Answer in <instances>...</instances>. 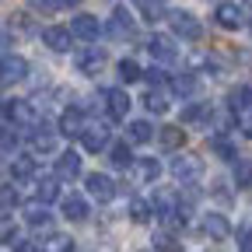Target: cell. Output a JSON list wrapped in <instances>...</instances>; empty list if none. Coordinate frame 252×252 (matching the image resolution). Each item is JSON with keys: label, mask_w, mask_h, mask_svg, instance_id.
I'll return each mask as SVG.
<instances>
[{"label": "cell", "mask_w": 252, "mask_h": 252, "mask_svg": "<svg viewBox=\"0 0 252 252\" xmlns=\"http://www.w3.org/2000/svg\"><path fill=\"white\" fill-rule=\"evenodd\" d=\"M172 175L182 182V186H193V182H200V175H203V161L196 154H179V158H172Z\"/></svg>", "instance_id": "cell-1"}, {"label": "cell", "mask_w": 252, "mask_h": 252, "mask_svg": "<svg viewBox=\"0 0 252 252\" xmlns=\"http://www.w3.org/2000/svg\"><path fill=\"white\" fill-rule=\"evenodd\" d=\"M168 18V25H172V32L179 39H189V42H196L200 35H203V28H200V18L196 14H189V11H172V14H165Z\"/></svg>", "instance_id": "cell-2"}, {"label": "cell", "mask_w": 252, "mask_h": 252, "mask_svg": "<svg viewBox=\"0 0 252 252\" xmlns=\"http://www.w3.org/2000/svg\"><path fill=\"white\" fill-rule=\"evenodd\" d=\"M25 74H28V60H25V56H14V53L0 56V88L21 84V81H25Z\"/></svg>", "instance_id": "cell-3"}, {"label": "cell", "mask_w": 252, "mask_h": 252, "mask_svg": "<svg viewBox=\"0 0 252 252\" xmlns=\"http://www.w3.org/2000/svg\"><path fill=\"white\" fill-rule=\"evenodd\" d=\"M74 67H77L81 74H88V77L98 74V70L105 67V49H102V46H84V49L74 56Z\"/></svg>", "instance_id": "cell-4"}, {"label": "cell", "mask_w": 252, "mask_h": 252, "mask_svg": "<svg viewBox=\"0 0 252 252\" xmlns=\"http://www.w3.org/2000/svg\"><path fill=\"white\" fill-rule=\"evenodd\" d=\"M105 32H109L112 39H133L137 21H133V14L126 11V7H116V11H112V18H109V25H105Z\"/></svg>", "instance_id": "cell-5"}, {"label": "cell", "mask_w": 252, "mask_h": 252, "mask_svg": "<svg viewBox=\"0 0 252 252\" xmlns=\"http://www.w3.org/2000/svg\"><path fill=\"white\" fill-rule=\"evenodd\" d=\"M109 137H112V130L105 123H88L84 126V133H81V144H84V151H105L109 147Z\"/></svg>", "instance_id": "cell-6"}, {"label": "cell", "mask_w": 252, "mask_h": 252, "mask_svg": "<svg viewBox=\"0 0 252 252\" xmlns=\"http://www.w3.org/2000/svg\"><path fill=\"white\" fill-rule=\"evenodd\" d=\"M84 109H77V105H70V109H63V116H60V123H56V130H60V137H81L84 133Z\"/></svg>", "instance_id": "cell-7"}, {"label": "cell", "mask_w": 252, "mask_h": 252, "mask_svg": "<svg viewBox=\"0 0 252 252\" xmlns=\"http://www.w3.org/2000/svg\"><path fill=\"white\" fill-rule=\"evenodd\" d=\"M70 35H77L81 42H94V39L102 35V21L94 18V14H77L70 21Z\"/></svg>", "instance_id": "cell-8"}, {"label": "cell", "mask_w": 252, "mask_h": 252, "mask_svg": "<svg viewBox=\"0 0 252 252\" xmlns=\"http://www.w3.org/2000/svg\"><path fill=\"white\" fill-rule=\"evenodd\" d=\"M84 186H88V196L102 200V203H109V200L116 196V182H112L109 175H102V172H91V175L84 179Z\"/></svg>", "instance_id": "cell-9"}, {"label": "cell", "mask_w": 252, "mask_h": 252, "mask_svg": "<svg viewBox=\"0 0 252 252\" xmlns=\"http://www.w3.org/2000/svg\"><path fill=\"white\" fill-rule=\"evenodd\" d=\"M28 140H32V151H35V154H53V151L60 147V130H49V126H35Z\"/></svg>", "instance_id": "cell-10"}, {"label": "cell", "mask_w": 252, "mask_h": 252, "mask_svg": "<svg viewBox=\"0 0 252 252\" xmlns=\"http://www.w3.org/2000/svg\"><path fill=\"white\" fill-rule=\"evenodd\" d=\"M214 21H217L220 28H228V32H238V28L245 25V11H242L238 4H217Z\"/></svg>", "instance_id": "cell-11"}, {"label": "cell", "mask_w": 252, "mask_h": 252, "mask_svg": "<svg viewBox=\"0 0 252 252\" xmlns=\"http://www.w3.org/2000/svg\"><path fill=\"white\" fill-rule=\"evenodd\" d=\"M200 228H203V235L214 238V242H224V238L231 235V224H228V217H224V214H203Z\"/></svg>", "instance_id": "cell-12"}, {"label": "cell", "mask_w": 252, "mask_h": 252, "mask_svg": "<svg viewBox=\"0 0 252 252\" xmlns=\"http://www.w3.org/2000/svg\"><path fill=\"white\" fill-rule=\"evenodd\" d=\"M42 42L53 49V53H67L74 46V35H70V28H60V25H49L42 32Z\"/></svg>", "instance_id": "cell-13"}, {"label": "cell", "mask_w": 252, "mask_h": 252, "mask_svg": "<svg viewBox=\"0 0 252 252\" xmlns=\"http://www.w3.org/2000/svg\"><path fill=\"white\" fill-rule=\"evenodd\" d=\"M105 112L112 119H126V112H130V94L119 91V88H109L105 91Z\"/></svg>", "instance_id": "cell-14"}, {"label": "cell", "mask_w": 252, "mask_h": 252, "mask_svg": "<svg viewBox=\"0 0 252 252\" xmlns=\"http://www.w3.org/2000/svg\"><path fill=\"white\" fill-rule=\"evenodd\" d=\"M147 53H151L158 63H172L179 49L172 46V39H168V35H151V39H147Z\"/></svg>", "instance_id": "cell-15"}, {"label": "cell", "mask_w": 252, "mask_h": 252, "mask_svg": "<svg viewBox=\"0 0 252 252\" xmlns=\"http://www.w3.org/2000/svg\"><path fill=\"white\" fill-rule=\"evenodd\" d=\"M81 175V158L77 151H63L56 158V179H77Z\"/></svg>", "instance_id": "cell-16"}, {"label": "cell", "mask_w": 252, "mask_h": 252, "mask_svg": "<svg viewBox=\"0 0 252 252\" xmlns=\"http://www.w3.org/2000/svg\"><path fill=\"white\" fill-rule=\"evenodd\" d=\"M228 109L231 112H249L252 109V84H238L228 91Z\"/></svg>", "instance_id": "cell-17"}, {"label": "cell", "mask_w": 252, "mask_h": 252, "mask_svg": "<svg viewBox=\"0 0 252 252\" xmlns=\"http://www.w3.org/2000/svg\"><path fill=\"white\" fill-rule=\"evenodd\" d=\"M60 210H63V217H67V220H88V214H91L84 196H67V200L60 203Z\"/></svg>", "instance_id": "cell-18"}, {"label": "cell", "mask_w": 252, "mask_h": 252, "mask_svg": "<svg viewBox=\"0 0 252 252\" xmlns=\"http://www.w3.org/2000/svg\"><path fill=\"white\" fill-rule=\"evenodd\" d=\"M172 91H175V94H182V98H193V94L200 91L196 74H175V77H172Z\"/></svg>", "instance_id": "cell-19"}, {"label": "cell", "mask_w": 252, "mask_h": 252, "mask_svg": "<svg viewBox=\"0 0 252 252\" xmlns=\"http://www.w3.org/2000/svg\"><path fill=\"white\" fill-rule=\"evenodd\" d=\"M133 7L144 21H161L165 18V4L161 0H133Z\"/></svg>", "instance_id": "cell-20"}, {"label": "cell", "mask_w": 252, "mask_h": 252, "mask_svg": "<svg viewBox=\"0 0 252 252\" xmlns=\"http://www.w3.org/2000/svg\"><path fill=\"white\" fill-rule=\"evenodd\" d=\"M56 196H60V179H56V175H53V179H39V182H35V200H39L42 207H46V203H53Z\"/></svg>", "instance_id": "cell-21"}, {"label": "cell", "mask_w": 252, "mask_h": 252, "mask_svg": "<svg viewBox=\"0 0 252 252\" xmlns=\"http://www.w3.org/2000/svg\"><path fill=\"white\" fill-rule=\"evenodd\" d=\"M126 137H130V144H147L154 137V126L147 119H133L130 126H126Z\"/></svg>", "instance_id": "cell-22"}, {"label": "cell", "mask_w": 252, "mask_h": 252, "mask_svg": "<svg viewBox=\"0 0 252 252\" xmlns=\"http://www.w3.org/2000/svg\"><path fill=\"white\" fill-rule=\"evenodd\" d=\"M158 175H161V161L158 158H140L137 161V179L140 182H154Z\"/></svg>", "instance_id": "cell-23"}, {"label": "cell", "mask_w": 252, "mask_h": 252, "mask_svg": "<svg viewBox=\"0 0 252 252\" xmlns=\"http://www.w3.org/2000/svg\"><path fill=\"white\" fill-rule=\"evenodd\" d=\"M144 105H147V112H165L168 109V91L165 88H151L144 94Z\"/></svg>", "instance_id": "cell-24"}, {"label": "cell", "mask_w": 252, "mask_h": 252, "mask_svg": "<svg viewBox=\"0 0 252 252\" xmlns=\"http://www.w3.org/2000/svg\"><path fill=\"white\" fill-rule=\"evenodd\" d=\"M116 74H119L123 84H133V81L144 77V70L137 67V60H119V63H116Z\"/></svg>", "instance_id": "cell-25"}, {"label": "cell", "mask_w": 252, "mask_h": 252, "mask_svg": "<svg viewBox=\"0 0 252 252\" xmlns=\"http://www.w3.org/2000/svg\"><path fill=\"white\" fill-rule=\"evenodd\" d=\"M158 140H161V147L175 151V147H182L186 133H182V126H161V133H158Z\"/></svg>", "instance_id": "cell-26"}, {"label": "cell", "mask_w": 252, "mask_h": 252, "mask_svg": "<svg viewBox=\"0 0 252 252\" xmlns=\"http://www.w3.org/2000/svg\"><path fill=\"white\" fill-rule=\"evenodd\" d=\"M18 154V130L0 126V158H14Z\"/></svg>", "instance_id": "cell-27"}, {"label": "cell", "mask_w": 252, "mask_h": 252, "mask_svg": "<svg viewBox=\"0 0 252 252\" xmlns=\"http://www.w3.org/2000/svg\"><path fill=\"white\" fill-rule=\"evenodd\" d=\"M7 119H14L21 126H32V123H35V109H32L28 102H11V116Z\"/></svg>", "instance_id": "cell-28"}, {"label": "cell", "mask_w": 252, "mask_h": 252, "mask_svg": "<svg viewBox=\"0 0 252 252\" xmlns=\"http://www.w3.org/2000/svg\"><path fill=\"white\" fill-rule=\"evenodd\" d=\"M25 220H28V228H49V224H53V214H49L46 207H28Z\"/></svg>", "instance_id": "cell-29"}, {"label": "cell", "mask_w": 252, "mask_h": 252, "mask_svg": "<svg viewBox=\"0 0 252 252\" xmlns=\"http://www.w3.org/2000/svg\"><path fill=\"white\" fill-rule=\"evenodd\" d=\"M109 161H112L116 168H130V165H133V154H130V144H116V147L109 151Z\"/></svg>", "instance_id": "cell-30"}, {"label": "cell", "mask_w": 252, "mask_h": 252, "mask_svg": "<svg viewBox=\"0 0 252 252\" xmlns=\"http://www.w3.org/2000/svg\"><path fill=\"white\" fill-rule=\"evenodd\" d=\"M207 119H210V109H207L203 102H200V105L193 102V105L182 109V123H207Z\"/></svg>", "instance_id": "cell-31"}, {"label": "cell", "mask_w": 252, "mask_h": 252, "mask_svg": "<svg viewBox=\"0 0 252 252\" xmlns=\"http://www.w3.org/2000/svg\"><path fill=\"white\" fill-rule=\"evenodd\" d=\"M11 175L14 179H32V175H35V161H32V158H14V161H11Z\"/></svg>", "instance_id": "cell-32"}, {"label": "cell", "mask_w": 252, "mask_h": 252, "mask_svg": "<svg viewBox=\"0 0 252 252\" xmlns=\"http://www.w3.org/2000/svg\"><path fill=\"white\" fill-rule=\"evenodd\" d=\"M210 147H214L220 158H224V161H238V151H235V144H231V140H224V137H214V140H210Z\"/></svg>", "instance_id": "cell-33"}, {"label": "cell", "mask_w": 252, "mask_h": 252, "mask_svg": "<svg viewBox=\"0 0 252 252\" xmlns=\"http://www.w3.org/2000/svg\"><path fill=\"white\" fill-rule=\"evenodd\" d=\"M154 249H158V252H182V245H179L175 235H168V231H158V235H154Z\"/></svg>", "instance_id": "cell-34"}, {"label": "cell", "mask_w": 252, "mask_h": 252, "mask_svg": "<svg viewBox=\"0 0 252 252\" xmlns=\"http://www.w3.org/2000/svg\"><path fill=\"white\" fill-rule=\"evenodd\" d=\"M151 203H144V200H133L130 203V217H133V224H147V220H151Z\"/></svg>", "instance_id": "cell-35"}, {"label": "cell", "mask_w": 252, "mask_h": 252, "mask_svg": "<svg viewBox=\"0 0 252 252\" xmlns=\"http://www.w3.org/2000/svg\"><path fill=\"white\" fill-rule=\"evenodd\" d=\"M42 252H74V242H70L67 235H53V238L46 242Z\"/></svg>", "instance_id": "cell-36"}, {"label": "cell", "mask_w": 252, "mask_h": 252, "mask_svg": "<svg viewBox=\"0 0 252 252\" xmlns=\"http://www.w3.org/2000/svg\"><path fill=\"white\" fill-rule=\"evenodd\" d=\"M235 182L249 186L252 182V161H235Z\"/></svg>", "instance_id": "cell-37"}, {"label": "cell", "mask_w": 252, "mask_h": 252, "mask_svg": "<svg viewBox=\"0 0 252 252\" xmlns=\"http://www.w3.org/2000/svg\"><path fill=\"white\" fill-rule=\"evenodd\" d=\"M28 4H32V11H39V14H53V11L63 7V0H28Z\"/></svg>", "instance_id": "cell-38"}, {"label": "cell", "mask_w": 252, "mask_h": 252, "mask_svg": "<svg viewBox=\"0 0 252 252\" xmlns=\"http://www.w3.org/2000/svg\"><path fill=\"white\" fill-rule=\"evenodd\" d=\"M18 207V193H14V186H0V210H11Z\"/></svg>", "instance_id": "cell-39"}, {"label": "cell", "mask_w": 252, "mask_h": 252, "mask_svg": "<svg viewBox=\"0 0 252 252\" xmlns=\"http://www.w3.org/2000/svg\"><path fill=\"white\" fill-rule=\"evenodd\" d=\"M144 77L151 81V88H165V84H168V77H165V70H161V67H151V70H144Z\"/></svg>", "instance_id": "cell-40"}, {"label": "cell", "mask_w": 252, "mask_h": 252, "mask_svg": "<svg viewBox=\"0 0 252 252\" xmlns=\"http://www.w3.org/2000/svg\"><path fill=\"white\" fill-rule=\"evenodd\" d=\"M238 245H242V252H252V224L238 228Z\"/></svg>", "instance_id": "cell-41"}, {"label": "cell", "mask_w": 252, "mask_h": 252, "mask_svg": "<svg viewBox=\"0 0 252 252\" xmlns=\"http://www.w3.org/2000/svg\"><path fill=\"white\" fill-rule=\"evenodd\" d=\"M14 231H18V228H14V220H11V217H0V242H11Z\"/></svg>", "instance_id": "cell-42"}, {"label": "cell", "mask_w": 252, "mask_h": 252, "mask_svg": "<svg viewBox=\"0 0 252 252\" xmlns=\"http://www.w3.org/2000/svg\"><path fill=\"white\" fill-rule=\"evenodd\" d=\"M14 252H42V249H39L35 242H18V245H14Z\"/></svg>", "instance_id": "cell-43"}, {"label": "cell", "mask_w": 252, "mask_h": 252, "mask_svg": "<svg viewBox=\"0 0 252 252\" xmlns=\"http://www.w3.org/2000/svg\"><path fill=\"white\" fill-rule=\"evenodd\" d=\"M0 116H4V119L11 116V98H0Z\"/></svg>", "instance_id": "cell-44"}, {"label": "cell", "mask_w": 252, "mask_h": 252, "mask_svg": "<svg viewBox=\"0 0 252 252\" xmlns=\"http://www.w3.org/2000/svg\"><path fill=\"white\" fill-rule=\"evenodd\" d=\"M245 133H249V137H252V119H249V123H245Z\"/></svg>", "instance_id": "cell-45"}, {"label": "cell", "mask_w": 252, "mask_h": 252, "mask_svg": "<svg viewBox=\"0 0 252 252\" xmlns=\"http://www.w3.org/2000/svg\"><path fill=\"white\" fill-rule=\"evenodd\" d=\"M140 252H144V249H140Z\"/></svg>", "instance_id": "cell-46"}]
</instances>
